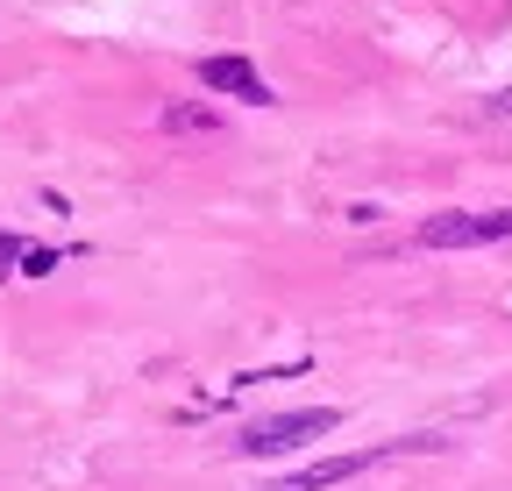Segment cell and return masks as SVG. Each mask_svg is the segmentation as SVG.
Returning a JSON list of instances; mask_svg holds the SVG:
<instances>
[{"label": "cell", "mask_w": 512, "mask_h": 491, "mask_svg": "<svg viewBox=\"0 0 512 491\" xmlns=\"http://www.w3.org/2000/svg\"><path fill=\"white\" fill-rule=\"evenodd\" d=\"M157 121H164L171 136H192V129H214V114H207V107H164Z\"/></svg>", "instance_id": "obj_6"}, {"label": "cell", "mask_w": 512, "mask_h": 491, "mask_svg": "<svg viewBox=\"0 0 512 491\" xmlns=\"http://www.w3.org/2000/svg\"><path fill=\"white\" fill-rule=\"evenodd\" d=\"M342 427V413L335 406H299V413H264V420H249L242 427V456H285V449H299V442H320V435H335Z\"/></svg>", "instance_id": "obj_2"}, {"label": "cell", "mask_w": 512, "mask_h": 491, "mask_svg": "<svg viewBox=\"0 0 512 491\" xmlns=\"http://www.w3.org/2000/svg\"><path fill=\"white\" fill-rule=\"evenodd\" d=\"M420 449H441V435H406V442H377V449H356V456L306 463V470L278 477L271 491H335V484H349V477H363V470H377V463H392V456H420Z\"/></svg>", "instance_id": "obj_1"}, {"label": "cell", "mask_w": 512, "mask_h": 491, "mask_svg": "<svg viewBox=\"0 0 512 491\" xmlns=\"http://www.w3.org/2000/svg\"><path fill=\"white\" fill-rule=\"evenodd\" d=\"M498 107H505V114H512V93H505V100H498Z\"/></svg>", "instance_id": "obj_7"}, {"label": "cell", "mask_w": 512, "mask_h": 491, "mask_svg": "<svg viewBox=\"0 0 512 491\" xmlns=\"http://www.w3.org/2000/svg\"><path fill=\"white\" fill-rule=\"evenodd\" d=\"M72 250H50V242H15L8 228H0V278H43V271H57Z\"/></svg>", "instance_id": "obj_5"}, {"label": "cell", "mask_w": 512, "mask_h": 491, "mask_svg": "<svg viewBox=\"0 0 512 491\" xmlns=\"http://www.w3.org/2000/svg\"><path fill=\"white\" fill-rule=\"evenodd\" d=\"M512 235V207H470V214H434L420 221V250H484Z\"/></svg>", "instance_id": "obj_3"}, {"label": "cell", "mask_w": 512, "mask_h": 491, "mask_svg": "<svg viewBox=\"0 0 512 491\" xmlns=\"http://www.w3.org/2000/svg\"><path fill=\"white\" fill-rule=\"evenodd\" d=\"M200 86L221 100H242V107H271V86L249 57H200Z\"/></svg>", "instance_id": "obj_4"}]
</instances>
